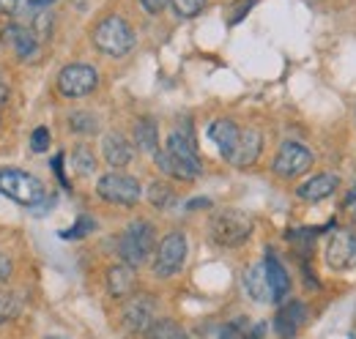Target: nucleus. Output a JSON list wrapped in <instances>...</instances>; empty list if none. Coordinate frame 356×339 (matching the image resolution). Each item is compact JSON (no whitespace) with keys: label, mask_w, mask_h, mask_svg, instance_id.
Listing matches in <instances>:
<instances>
[{"label":"nucleus","mask_w":356,"mask_h":339,"mask_svg":"<svg viewBox=\"0 0 356 339\" xmlns=\"http://www.w3.org/2000/svg\"><path fill=\"white\" fill-rule=\"evenodd\" d=\"M134 142L145 154H156L159 151V131H156V124L151 118H140L134 124Z\"/></svg>","instance_id":"412c9836"},{"label":"nucleus","mask_w":356,"mask_h":339,"mask_svg":"<svg viewBox=\"0 0 356 339\" xmlns=\"http://www.w3.org/2000/svg\"><path fill=\"white\" fill-rule=\"evenodd\" d=\"M209 137H211V142L220 148V154L230 162V156L236 154V145H238L241 129L236 126L233 121H227V118H220V121H214V124L209 126Z\"/></svg>","instance_id":"f3484780"},{"label":"nucleus","mask_w":356,"mask_h":339,"mask_svg":"<svg viewBox=\"0 0 356 339\" xmlns=\"http://www.w3.org/2000/svg\"><path fill=\"white\" fill-rule=\"evenodd\" d=\"M3 42L8 44V49L19 58V60H36L39 58V39L31 28L22 25H8L3 31Z\"/></svg>","instance_id":"f8f14e48"},{"label":"nucleus","mask_w":356,"mask_h":339,"mask_svg":"<svg viewBox=\"0 0 356 339\" xmlns=\"http://www.w3.org/2000/svg\"><path fill=\"white\" fill-rule=\"evenodd\" d=\"M55 0H28V6H33V8H47V6H52Z\"/></svg>","instance_id":"ea45409f"},{"label":"nucleus","mask_w":356,"mask_h":339,"mask_svg":"<svg viewBox=\"0 0 356 339\" xmlns=\"http://www.w3.org/2000/svg\"><path fill=\"white\" fill-rule=\"evenodd\" d=\"M0 195H6L8 200H14L19 206L36 208L44 203L47 186L25 170H0Z\"/></svg>","instance_id":"7ed1b4c3"},{"label":"nucleus","mask_w":356,"mask_h":339,"mask_svg":"<svg viewBox=\"0 0 356 339\" xmlns=\"http://www.w3.org/2000/svg\"><path fill=\"white\" fill-rule=\"evenodd\" d=\"M148 203H151L154 208H159V211H168V208L176 203V192L170 189V183L154 181V183L148 186Z\"/></svg>","instance_id":"5701e85b"},{"label":"nucleus","mask_w":356,"mask_h":339,"mask_svg":"<svg viewBox=\"0 0 356 339\" xmlns=\"http://www.w3.org/2000/svg\"><path fill=\"white\" fill-rule=\"evenodd\" d=\"M31 31L36 33V39H49V33H52V14L49 11H39L33 17V22H31Z\"/></svg>","instance_id":"7c9ffc66"},{"label":"nucleus","mask_w":356,"mask_h":339,"mask_svg":"<svg viewBox=\"0 0 356 339\" xmlns=\"http://www.w3.org/2000/svg\"><path fill=\"white\" fill-rule=\"evenodd\" d=\"M140 3H143V8H145L148 14H162L165 6H168V0H140Z\"/></svg>","instance_id":"c9c22d12"},{"label":"nucleus","mask_w":356,"mask_h":339,"mask_svg":"<svg viewBox=\"0 0 356 339\" xmlns=\"http://www.w3.org/2000/svg\"><path fill=\"white\" fill-rule=\"evenodd\" d=\"M6 99H8V80H6V74L0 72V104H6Z\"/></svg>","instance_id":"58836bf2"},{"label":"nucleus","mask_w":356,"mask_h":339,"mask_svg":"<svg viewBox=\"0 0 356 339\" xmlns=\"http://www.w3.org/2000/svg\"><path fill=\"white\" fill-rule=\"evenodd\" d=\"M99 85V72L88 63H69L58 74V90L66 99H80L96 90Z\"/></svg>","instance_id":"6e6552de"},{"label":"nucleus","mask_w":356,"mask_h":339,"mask_svg":"<svg viewBox=\"0 0 356 339\" xmlns=\"http://www.w3.org/2000/svg\"><path fill=\"white\" fill-rule=\"evenodd\" d=\"M305 317H307V306H305L302 301H291V304L280 306V312H277V317H274V331L282 339H293L296 331L302 329Z\"/></svg>","instance_id":"2eb2a0df"},{"label":"nucleus","mask_w":356,"mask_h":339,"mask_svg":"<svg viewBox=\"0 0 356 339\" xmlns=\"http://www.w3.org/2000/svg\"><path fill=\"white\" fill-rule=\"evenodd\" d=\"M17 315H19V301H17V296L0 290V326H6L8 320H14Z\"/></svg>","instance_id":"c85d7f7f"},{"label":"nucleus","mask_w":356,"mask_h":339,"mask_svg":"<svg viewBox=\"0 0 356 339\" xmlns=\"http://www.w3.org/2000/svg\"><path fill=\"white\" fill-rule=\"evenodd\" d=\"M134 288H137V276H134L132 265L118 263L107 271V293H110V298L127 301L129 296H134Z\"/></svg>","instance_id":"dca6fc26"},{"label":"nucleus","mask_w":356,"mask_h":339,"mask_svg":"<svg viewBox=\"0 0 356 339\" xmlns=\"http://www.w3.org/2000/svg\"><path fill=\"white\" fill-rule=\"evenodd\" d=\"M326 263L334 271H351L356 268V233L351 230H334L326 244Z\"/></svg>","instance_id":"9b49d317"},{"label":"nucleus","mask_w":356,"mask_h":339,"mask_svg":"<svg viewBox=\"0 0 356 339\" xmlns=\"http://www.w3.org/2000/svg\"><path fill=\"white\" fill-rule=\"evenodd\" d=\"M173 3V11L178 17H197L203 8H206V0H170Z\"/></svg>","instance_id":"c756f323"},{"label":"nucleus","mask_w":356,"mask_h":339,"mask_svg":"<svg viewBox=\"0 0 356 339\" xmlns=\"http://www.w3.org/2000/svg\"><path fill=\"white\" fill-rule=\"evenodd\" d=\"M19 0H0V14H14Z\"/></svg>","instance_id":"4c0bfd02"},{"label":"nucleus","mask_w":356,"mask_h":339,"mask_svg":"<svg viewBox=\"0 0 356 339\" xmlns=\"http://www.w3.org/2000/svg\"><path fill=\"white\" fill-rule=\"evenodd\" d=\"M156 301L148 293H134L127 298L124 309H121V326L127 334L132 337H145V331L156 323Z\"/></svg>","instance_id":"0eeeda50"},{"label":"nucleus","mask_w":356,"mask_h":339,"mask_svg":"<svg viewBox=\"0 0 356 339\" xmlns=\"http://www.w3.org/2000/svg\"><path fill=\"white\" fill-rule=\"evenodd\" d=\"M156 156V167L162 170L165 175H170V178H176V181H195L197 175L192 172V170L186 167V165H181L178 159H173L168 151H156L154 154Z\"/></svg>","instance_id":"4be33fe9"},{"label":"nucleus","mask_w":356,"mask_h":339,"mask_svg":"<svg viewBox=\"0 0 356 339\" xmlns=\"http://www.w3.org/2000/svg\"><path fill=\"white\" fill-rule=\"evenodd\" d=\"M176 339H197L195 337V334H189V331H184V329H181V331H178V337Z\"/></svg>","instance_id":"a19ab883"},{"label":"nucleus","mask_w":356,"mask_h":339,"mask_svg":"<svg viewBox=\"0 0 356 339\" xmlns=\"http://www.w3.org/2000/svg\"><path fill=\"white\" fill-rule=\"evenodd\" d=\"M154 244H156V233H154V224L145 222V219H137L132 222L121 238H118V254H121V263L127 265H143L148 260V254L154 252Z\"/></svg>","instance_id":"20e7f679"},{"label":"nucleus","mask_w":356,"mask_h":339,"mask_svg":"<svg viewBox=\"0 0 356 339\" xmlns=\"http://www.w3.org/2000/svg\"><path fill=\"white\" fill-rule=\"evenodd\" d=\"M69 129L74 134H96L99 131V121L93 113H86V110H77L69 115Z\"/></svg>","instance_id":"393cba45"},{"label":"nucleus","mask_w":356,"mask_h":339,"mask_svg":"<svg viewBox=\"0 0 356 339\" xmlns=\"http://www.w3.org/2000/svg\"><path fill=\"white\" fill-rule=\"evenodd\" d=\"M244 288L252 301L258 304H271L274 301V293H271V285H268V276H266V265L264 263H255L247 268L244 274Z\"/></svg>","instance_id":"6ab92c4d"},{"label":"nucleus","mask_w":356,"mask_h":339,"mask_svg":"<svg viewBox=\"0 0 356 339\" xmlns=\"http://www.w3.org/2000/svg\"><path fill=\"white\" fill-rule=\"evenodd\" d=\"M96 195L104 203L132 208V206L140 203V197H143V186H140V181L132 178V175H127L121 170H113V172H107V175H102L96 181Z\"/></svg>","instance_id":"39448f33"},{"label":"nucleus","mask_w":356,"mask_h":339,"mask_svg":"<svg viewBox=\"0 0 356 339\" xmlns=\"http://www.w3.org/2000/svg\"><path fill=\"white\" fill-rule=\"evenodd\" d=\"M165 151H168L173 159H178L181 165H186V167L192 170L195 175H200V172H203V165H200V154H197V145H195V134H192L189 124H186V126L173 129V131L168 134Z\"/></svg>","instance_id":"9d476101"},{"label":"nucleus","mask_w":356,"mask_h":339,"mask_svg":"<svg viewBox=\"0 0 356 339\" xmlns=\"http://www.w3.org/2000/svg\"><path fill=\"white\" fill-rule=\"evenodd\" d=\"M49 167H52V172L58 175L60 186H66V189H69V181H66V172H63V154H55V156H52V162H49Z\"/></svg>","instance_id":"473e14b6"},{"label":"nucleus","mask_w":356,"mask_h":339,"mask_svg":"<svg viewBox=\"0 0 356 339\" xmlns=\"http://www.w3.org/2000/svg\"><path fill=\"white\" fill-rule=\"evenodd\" d=\"M31 148H33L36 154H44L47 148H49V129L47 126L33 129V134H31Z\"/></svg>","instance_id":"2f4dec72"},{"label":"nucleus","mask_w":356,"mask_h":339,"mask_svg":"<svg viewBox=\"0 0 356 339\" xmlns=\"http://www.w3.org/2000/svg\"><path fill=\"white\" fill-rule=\"evenodd\" d=\"M252 3H255V0H244V3H238V6H233V14H230V25H236V22H241V19L247 17V11L252 8Z\"/></svg>","instance_id":"72a5a7b5"},{"label":"nucleus","mask_w":356,"mask_h":339,"mask_svg":"<svg viewBox=\"0 0 356 339\" xmlns=\"http://www.w3.org/2000/svg\"><path fill=\"white\" fill-rule=\"evenodd\" d=\"M14 274V263L6 252H0V282H8Z\"/></svg>","instance_id":"f704fd0d"},{"label":"nucleus","mask_w":356,"mask_h":339,"mask_svg":"<svg viewBox=\"0 0 356 339\" xmlns=\"http://www.w3.org/2000/svg\"><path fill=\"white\" fill-rule=\"evenodd\" d=\"M186 208H189V211H200V208H211V200H206V197H197V200H189V203H186Z\"/></svg>","instance_id":"e433bc0d"},{"label":"nucleus","mask_w":356,"mask_h":339,"mask_svg":"<svg viewBox=\"0 0 356 339\" xmlns=\"http://www.w3.org/2000/svg\"><path fill=\"white\" fill-rule=\"evenodd\" d=\"M310 167H312V154L302 142H293V140H288V142L280 145V151L274 156V165H271V170L277 175H282V178H296V175L307 172Z\"/></svg>","instance_id":"1a4fd4ad"},{"label":"nucleus","mask_w":356,"mask_h":339,"mask_svg":"<svg viewBox=\"0 0 356 339\" xmlns=\"http://www.w3.org/2000/svg\"><path fill=\"white\" fill-rule=\"evenodd\" d=\"M261 148H264L261 131H258V129H241L236 154L230 156V165H233V167H250V165H255L258 156H261Z\"/></svg>","instance_id":"4468645a"},{"label":"nucleus","mask_w":356,"mask_h":339,"mask_svg":"<svg viewBox=\"0 0 356 339\" xmlns=\"http://www.w3.org/2000/svg\"><path fill=\"white\" fill-rule=\"evenodd\" d=\"M264 265H266V276H268V285H271V293H274V301H282V298L288 296V290H291L288 271L282 268V263L271 252L264 257Z\"/></svg>","instance_id":"aec40b11"},{"label":"nucleus","mask_w":356,"mask_h":339,"mask_svg":"<svg viewBox=\"0 0 356 339\" xmlns=\"http://www.w3.org/2000/svg\"><path fill=\"white\" fill-rule=\"evenodd\" d=\"M220 339H261V326H250L247 320H233L220 329Z\"/></svg>","instance_id":"b1692460"},{"label":"nucleus","mask_w":356,"mask_h":339,"mask_svg":"<svg viewBox=\"0 0 356 339\" xmlns=\"http://www.w3.org/2000/svg\"><path fill=\"white\" fill-rule=\"evenodd\" d=\"M186 252H189V244H186V235L184 233H168L159 247L154 249V276L156 279H170L176 276L178 271L184 268L186 263Z\"/></svg>","instance_id":"423d86ee"},{"label":"nucleus","mask_w":356,"mask_h":339,"mask_svg":"<svg viewBox=\"0 0 356 339\" xmlns=\"http://www.w3.org/2000/svg\"><path fill=\"white\" fill-rule=\"evenodd\" d=\"M354 222H356V216H354Z\"/></svg>","instance_id":"79ce46f5"},{"label":"nucleus","mask_w":356,"mask_h":339,"mask_svg":"<svg viewBox=\"0 0 356 339\" xmlns=\"http://www.w3.org/2000/svg\"><path fill=\"white\" fill-rule=\"evenodd\" d=\"M93 44L99 52L110 55V58H124L129 55L134 47V31L132 25L118 17V14H110L104 17L96 28H93Z\"/></svg>","instance_id":"f03ea898"},{"label":"nucleus","mask_w":356,"mask_h":339,"mask_svg":"<svg viewBox=\"0 0 356 339\" xmlns=\"http://www.w3.org/2000/svg\"><path fill=\"white\" fill-rule=\"evenodd\" d=\"M252 230H255L252 219L244 211H236V208H222V211L214 213L211 222H209V235H211V241H214L217 247H227V249L241 247V244L252 235Z\"/></svg>","instance_id":"f257e3e1"},{"label":"nucleus","mask_w":356,"mask_h":339,"mask_svg":"<svg viewBox=\"0 0 356 339\" xmlns=\"http://www.w3.org/2000/svg\"><path fill=\"white\" fill-rule=\"evenodd\" d=\"M337 186H340V178H337V175H332V172H321V175H315V178H310V181H305V183L296 189V195H299L302 200H307V203H318V200L334 195Z\"/></svg>","instance_id":"a211bd4d"},{"label":"nucleus","mask_w":356,"mask_h":339,"mask_svg":"<svg viewBox=\"0 0 356 339\" xmlns=\"http://www.w3.org/2000/svg\"><path fill=\"white\" fill-rule=\"evenodd\" d=\"M102 156H104V162L113 170H124L127 165H132L134 148L124 134L110 131V134H104V140H102Z\"/></svg>","instance_id":"ddd939ff"},{"label":"nucleus","mask_w":356,"mask_h":339,"mask_svg":"<svg viewBox=\"0 0 356 339\" xmlns=\"http://www.w3.org/2000/svg\"><path fill=\"white\" fill-rule=\"evenodd\" d=\"M72 167H74V172H80V175H90L96 170V156L90 154V148L77 145L72 151Z\"/></svg>","instance_id":"a878e982"},{"label":"nucleus","mask_w":356,"mask_h":339,"mask_svg":"<svg viewBox=\"0 0 356 339\" xmlns=\"http://www.w3.org/2000/svg\"><path fill=\"white\" fill-rule=\"evenodd\" d=\"M178 331H181V326L173 323V320H156V323L145 331L143 339H176Z\"/></svg>","instance_id":"bb28decb"},{"label":"nucleus","mask_w":356,"mask_h":339,"mask_svg":"<svg viewBox=\"0 0 356 339\" xmlns=\"http://www.w3.org/2000/svg\"><path fill=\"white\" fill-rule=\"evenodd\" d=\"M96 230V219H90V216H80L69 230H63L60 233V238H66V241H72V238H86Z\"/></svg>","instance_id":"cd10ccee"}]
</instances>
